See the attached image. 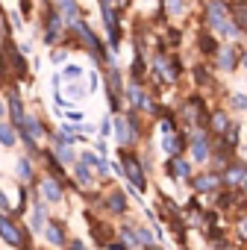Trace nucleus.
Masks as SVG:
<instances>
[{"label":"nucleus","instance_id":"f257e3e1","mask_svg":"<svg viewBox=\"0 0 247 250\" xmlns=\"http://www.w3.org/2000/svg\"><path fill=\"white\" fill-rule=\"evenodd\" d=\"M209 27H212L215 33L226 36V39H235V36H238V27H235V21L229 18V9H226L224 0H209Z\"/></svg>","mask_w":247,"mask_h":250},{"label":"nucleus","instance_id":"f03ea898","mask_svg":"<svg viewBox=\"0 0 247 250\" xmlns=\"http://www.w3.org/2000/svg\"><path fill=\"white\" fill-rule=\"evenodd\" d=\"M244 180H247V165L244 162H229V168L224 174V183L229 188H235V186H244Z\"/></svg>","mask_w":247,"mask_h":250},{"label":"nucleus","instance_id":"7ed1b4c3","mask_svg":"<svg viewBox=\"0 0 247 250\" xmlns=\"http://www.w3.org/2000/svg\"><path fill=\"white\" fill-rule=\"evenodd\" d=\"M124 171H127V177H130L139 188H144V174H142V165H139V159H136V156L124 153Z\"/></svg>","mask_w":247,"mask_h":250},{"label":"nucleus","instance_id":"20e7f679","mask_svg":"<svg viewBox=\"0 0 247 250\" xmlns=\"http://www.w3.org/2000/svg\"><path fill=\"white\" fill-rule=\"evenodd\" d=\"M215 59H218L221 71H235V65H238V47H221V53Z\"/></svg>","mask_w":247,"mask_h":250},{"label":"nucleus","instance_id":"39448f33","mask_svg":"<svg viewBox=\"0 0 247 250\" xmlns=\"http://www.w3.org/2000/svg\"><path fill=\"white\" fill-rule=\"evenodd\" d=\"M191 156H194V162H206L209 159V139L203 133H197L191 139Z\"/></svg>","mask_w":247,"mask_h":250},{"label":"nucleus","instance_id":"423d86ee","mask_svg":"<svg viewBox=\"0 0 247 250\" xmlns=\"http://www.w3.org/2000/svg\"><path fill=\"white\" fill-rule=\"evenodd\" d=\"M0 235H3L9 244H21V232H18L15 224H12L9 218H3V215H0Z\"/></svg>","mask_w":247,"mask_h":250},{"label":"nucleus","instance_id":"0eeeda50","mask_svg":"<svg viewBox=\"0 0 247 250\" xmlns=\"http://www.w3.org/2000/svg\"><path fill=\"white\" fill-rule=\"evenodd\" d=\"M209 118H212V121H209V124H212V130H215L218 136H224V133L232 130V121H229L224 112H215V115H209Z\"/></svg>","mask_w":247,"mask_h":250},{"label":"nucleus","instance_id":"6e6552de","mask_svg":"<svg viewBox=\"0 0 247 250\" xmlns=\"http://www.w3.org/2000/svg\"><path fill=\"white\" fill-rule=\"evenodd\" d=\"M232 21L238 24V33H247V0L232 6Z\"/></svg>","mask_w":247,"mask_h":250},{"label":"nucleus","instance_id":"1a4fd4ad","mask_svg":"<svg viewBox=\"0 0 247 250\" xmlns=\"http://www.w3.org/2000/svg\"><path fill=\"white\" fill-rule=\"evenodd\" d=\"M191 186H194L197 191H215L218 177H215V174H200V177H194V180H191Z\"/></svg>","mask_w":247,"mask_h":250},{"label":"nucleus","instance_id":"9d476101","mask_svg":"<svg viewBox=\"0 0 247 250\" xmlns=\"http://www.w3.org/2000/svg\"><path fill=\"white\" fill-rule=\"evenodd\" d=\"M41 194H44L50 203H56V200L62 197V188H59V183H56V180H44V183H41Z\"/></svg>","mask_w":247,"mask_h":250},{"label":"nucleus","instance_id":"9b49d317","mask_svg":"<svg viewBox=\"0 0 247 250\" xmlns=\"http://www.w3.org/2000/svg\"><path fill=\"white\" fill-rule=\"evenodd\" d=\"M200 50H203L206 56H218V53H221V44H218L209 33H203V36H200Z\"/></svg>","mask_w":247,"mask_h":250},{"label":"nucleus","instance_id":"f8f14e48","mask_svg":"<svg viewBox=\"0 0 247 250\" xmlns=\"http://www.w3.org/2000/svg\"><path fill=\"white\" fill-rule=\"evenodd\" d=\"M9 109H12V121L18 124V127H24L27 118H24V112H21V100H18V94H9Z\"/></svg>","mask_w":247,"mask_h":250},{"label":"nucleus","instance_id":"ddd939ff","mask_svg":"<svg viewBox=\"0 0 247 250\" xmlns=\"http://www.w3.org/2000/svg\"><path fill=\"white\" fill-rule=\"evenodd\" d=\"M115 136H118L121 145H130V142H133V136H130V130H127V121H124V118H115Z\"/></svg>","mask_w":247,"mask_h":250},{"label":"nucleus","instance_id":"4468645a","mask_svg":"<svg viewBox=\"0 0 247 250\" xmlns=\"http://www.w3.org/2000/svg\"><path fill=\"white\" fill-rule=\"evenodd\" d=\"M168 174H177V177H191V165L183 162V159H174L168 162Z\"/></svg>","mask_w":247,"mask_h":250},{"label":"nucleus","instance_id":"2eb2a0df","mask_svg":"<svg viewBox=\"0 0 247 250\" xmlns=\"http://www.w3.org/2000/svg\"><path fill=\"white\" fill-rule=\"evenodd\" d=\"M0 145H6V147L15 145V130L9 127V124H0Z\"/></svg>","mask_w":247,"mask_h":250},{"label":"nucleus","instance_id":"dca6fc26","mask_svg":"<svg viewBox=\"0 0 247 250\" xmlns=\"http://www.w3.org/2000/svg\"><path fill=\"white\" fill-rule=\"evenodd\" d=\"M82 162H85V165H91V168H97L100 174H106V162H103L100 156H94V153H82Z\"/></svg>","mask_w":247,"mask_h":250},{"label":"nucleus","instance_id":"f3484780","mask_svg":"<svg viewBox=\"0 0 247 250\" xmlns=\"http://www.w3.org/2000/svg\"><path fill=\"white\" fill-rule=\"evenodd\" d=\"M162 147H165V153H177L180 147H183V142L171 133V136H165V142H162Z\"/></svg>","mask_w":247,"mask_h":250},{"label":"nucleus","instance_id":"a211bd4d","mask_svg":"<svg viewBox=\"0 0 247 250\" xmlns=\"http://www.w3.org/2000/svg\"><path fill=\"white\" fill-rule=\"evenodd\" d=\"M44 232H47V241H50V244H62V241H65V238H62V229H59L56 224H47Z\"/></svg>","mask_w":247,"mask_h":250},{"label":"nucleus","instance_id":"6ab92c4d","mask_svg":"<svg viewBox=\"0 0 247 250\" xmlns=\"http://www.w3.org/2000/svg\"><path fill=\"white\" fill-rule=\"evenodd\" d=\"M9 56H12V68L18 71V77H24V74H27V65H24V59L12 50V44H9Z\"/></svg>","mask_w":247,"mask_h":250},{"label":"nucleus","instance_id":"aec40b11","mask_svg":"<svg viewBox=\"0 0 247 250\" xmlns=\"http://www.w3.org/2000/svg\"><path fill=\"white\" fill-rule=\"evenodd\" d=\"M109 206H112V212H124V209H127V200H124V194H112L109 197Z\"/></svg>","mask_w":247,"mask_h":250},{"label":"nucleus","instance_id":"412c9836","mask_svg":"<svg viewBox=\"0 0 247 250\" xmlns=\"http://www.w3.org/2000/svg\"><path fill=\"white\" fill-rule=\"evenodd\" d=\"M24 133H30V142H33V139H39V136H41V127H39V124H36L33 118H27V124H24Z\"/></svg>","mask_w":247,"mask_h":250},{"label":"nucleus","instance_id":"4be33fe9","mask_svg":"<svg viewBox=\"0 0 247 250\" xmlns=\"http://www.w3.org/2000/svg\"><path fill=\"white\" fill-rule=\"evenodd\" d=\"M229 103H232V109H238V112H241V109H247V94H232V97H229Z\"/></svg>","mask_w":247,"mask_h":250},{"label":"nucleus","instance_id":"5701e85b","mask_svg":"<svg viewBox=\"0 0 247 250\" xmlns=\"http://www.w3.org/2000/svg\"><path fill=\"white\" fill-rule=\"evenodd\" d=\"M33 227H36V229L44 227V209H41V206H36V212H33Z\"/></svg>","mask_w":247,"mask_h":250},{"label":"nucleus","instance_id":"b1692460","mask_svg":"<svg viewBox=\"0 0 247 250\" xmlns=\"http://www.w3.org/2000/svg\"><path fill=\"white\" fill-rule=\"evenodd\" d=\"M18 174H21L24 180H30V177H33V168H30V162H27V159H21V162H18Z\"/></svg>","mask_w":247,"mask_h":250},{"label":"nucleus","instance_id":"393cba45","mask_svg":"<svg viewBox=\"0 0 247 250\" xmlns=\"http://www.w3.org/2000/svg\"><path fill=\"white\" fill-rule=\"evenodd\" d=\"M77 180H80L82 186H88V183H91V177H88V171H85V165H77Z\"/></svg>","mask_w":247,"mask_h":250},{"label":"nucleus","instance_id":"a878e982","mask_svg":"<svg viewBox=\"0 0 247 250\" xmlns=\"http://www.w3.org/2000/svg\"><path fill=\"white\" fill-rule=\"evenodd\" d=\"M62 12H65L68 18H74V12H77V6H74V0H62Z\"/></svg>","mask_w":247,"mask_h":250},{"label":"nucleus","instance_id":"bb28decb","mask_svg":"<svg viewBox=\"0 0 247 250\" xmlns=\"http://www.w3.org/2000/svg\"><path fill=\"white\" fill-rule=\"evenodd\" d=\"M80 74H82V68H77V65H68V68H65V77H68V80H77Z\"/></svg>","mask_w":247,"mask_h":250},{"label":"nucleus","instance_id":"cd10ccee","mask_svg":"<svg viewBox=\"0 0 247 250\" xmlns=\"http://www.w3.org/2000/svg\"><path fill=\"white\" fill-rule=\"evenodd\" d=\"M59 153H62V159H65V162H71V159H74V153H71V150H68L62 142H59Z\"/></svg>","mask_w":247,"mask_h":250},{"label":"nucleus","instance_id":"c85d7f7f","mask_svg":"<svg viewBox=\"0 0 247 250\" xmlns=\"http://www.w3.org/2000/svg\"><path fill=\"white\" fill-rule=\"evenodd\" d=\"M139 241H142V244H150V241H153V235H150L147 229H139Z\"/></svg>","mask_w":247,"mask_h":250},{"label":"nucleus","instance_id":"c756f323","mask_svg":"<svg viewBox=\"0 0 247 250\" xmlns=\"http://www.w3.org/2000/svg\"><path fill=\"white\" fill-rule=\"evenodd\" d=\"M238 235H241V238H247V218H241V221H238Z\"/></svg>","mask_w":247,"mask_h":250},{"label":"nucleus","instance_id":"7c9ffc66","mask_svg":"<svg viewBox=\"0 0 247 250\" xmlns=\"http://www.w3.org/2000/svg\"><path fill=\"white\" fill-rule=\"evenodd\" d=\"M168 9H171V12H180L183 3H180V0H168Z\"/></svg>","mask_w":247,"mask_h":250},{"label":"nucleus","instance_id":"2f4dec72","mask_svg":"<svg viewBox=\"0 0 247 250\" xmlns=\"http://www.w3.org/2000/svg\"><path fill=\"white\" fill-rule=\"evenodd\" d=\"M121 235H124V241H127V244H136V238H133V232H130V229H124Z\"/></svg>","mask_w":247,"mask_h":250},{"label":"nucleus","instance_id":"473e14b6","mask_svg":"<svg viewBox=\"0 0 247 250\" xmlns=\"http://www.w3.org/2000/svg\"><path fill=\"white\" fill-rule=\"evenodd\" d=\"M0 209H3V212L9 209V200H6V194H3V191H0Z\"/></svg>","mask_w":247,"mask_h":250},{"label":"nucleus","instance_id":"72a5a7b5","mask_svg":"<svg viewBox=\"0 0 247 250\" xmlns=\"http://www.w3.org/2000/svg\"><path fill=\"white\" fill-rule=\"evenodd\" d=\"M241 65H244V68H247V53H241Z\"/></svg>","mask_w":247,"mask_h":250},{"label":"nucleus","instance_id":"f704fd0d","mask_svg":"<svg viewBox=\"0 0 247 250\" xmlns=\"http://www.w3.org/2000/svg\"><path fill=\"white\" fill-rule=\"evenodd\" d=\"M0 118H3V100H0Z\"/></svg>","mask_w":247,"mask_h":250},{"label":"nucleus","instance_id":"c9c22d12","mask_svg":"<svg viewBox=\"0 0 247 250\" xmlns=\"http://www.w3.org/2000/svg\"><path fill=\"white\" fill-rule=\"evenodd\" d=\"M241 188H244V191H247V180H244V186H241Z\"/></svg>","mask_w":247,"mask_h":250}]
</instances>
